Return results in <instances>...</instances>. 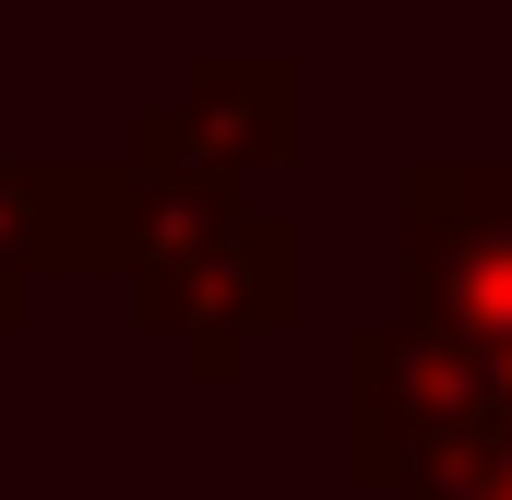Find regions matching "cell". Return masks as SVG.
Segmentation results:
<instances>
[{
    "label": "cell",
    "instance_id": "277c9868",
    "mask_svg": "<svg viewBox=\"0 0 512 500\" xmlns=\"http://www.w3.org/2000/svg\"><path fill=\"white\" fill-rule=\"evenodd\" d=\"M131 167H0V322L36 274H120Z\"/></svg>",
    "mask_w": 512,
    "mask_h": 500
},
{
    "label": "cell",
    "instance_id": "6da1fadb",
    "mask_svg": "<svg viewBox=\"0 0 512 500\" xmlns=\"http://www.w3.org/2000/svg\"><path fill=\"white\" fill-rule=\"evenodd\" d=\"M131 298L167 334H203L227 358V334H262L298 310V227L251 215L227 179H143L131 167Z\"/></svg>",
    "mask_w": 512,
    "mask_h": 500
},
{
    "label": "cell",
    "instance_id": "7a4b0ae2",
    "mask_svg": "<svg viewBox=\"0 0 512 500\" xmlns=\"http://www.w3.org/2000/svg\"><path fill=\"white\" fill-rule=\"evenodd\" d=\"M405 286L417 334L512 370V167H429L405 191Z\"/></svg>",
    "mask_w": 512,
    "mask_h": 500
},
{
    "label": "cell",
    "instance_id": "3957f363",
    "mask_svg": "<svg viewBox=\"0 0 512 500\" xmlns=\"http://www.w3.org/2000/svg\"><path fill=\"white\" fill-rule=\"evenodd\" d=\"M286 143H298V72L286 60H215L131 131V167L143 179H239V167H274Z\"/></svg>",
    "mask_w": 512,
    "mask_h": 500
}]
</instances>
